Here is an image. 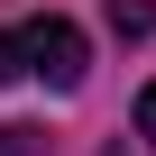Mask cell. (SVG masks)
<instances>
[{"label":"cell","instance_id":"6da1fadb","mask_svg":"<svg viewBox=\"0 0 156 156\" xmlns=\"http://www.w3.org/2000/svg\"><path fill=\"white\" fill-rule=\"evenodd\" d=\"M83 64H92V46H83L73 19H19L9 37H0V73H37V83H55V92L83 83Z\"/></svg>","mask_w":156,"mask_h":156},{"label":"cell","instance_id":"7a4b0ae2","mask_svg":"<svg viewBox=\"0 0 156 156\" xmlns=\"http://www.w3.org/2000/svg\"><path fill=\"white\" fill-rule=\"evenodd\" d=\"M110 28H119V37H147V28H156V0H110Z\"/></svg>","mask_w":156,"mask_h":156},{"label":"cell","instance_id":"3957f363","mask_svg":"<svg viewBox=\"0 0 156 156\" xmlns=\"http://www.w3.org/2000/svg\"><path fill=\"white\" fill-rule=\"evenodd\" d=\"M138 138H147V147H156V83H147V92H138Z\"/></svg>","mask_w":156,"mask_h":156}]
</instances>
